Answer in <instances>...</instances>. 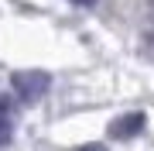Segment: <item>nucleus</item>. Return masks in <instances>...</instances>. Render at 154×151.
<instances>
[{"mask_svg":"<svg viewBox=\"0 0 154 151\" xmlns=\"http://www.w3.org/2000/svg\"><path fill=\"white\" fill-rule=\"evenodd\" d=\"M14 90L21 100H38V96L51 86V76L48 72H41V69H28V72H14Z\"/></svg>","mask_w":154,"mask_h":151,"instance_id":"1","label":"nucleus"},{"mask_svg":"<svg viewBox=\"0 0 154 151\" xmlns=\"http://www.w3.org/2000/svg\"><path fill=\"white\" fill-rule=\"evenodd\" d=\"M140 131H144V113L140 110L120 113V117L110 124V137H116V141H130V137H137Z\"/></svg>","mask_w":154,"mask_h":151,"instance_id":"2","label":"nucleus"},{"mask_svg":"<svg viewBox=\"0 0 154 151\" xmlns=\"http://www.w3.org/2000/svg\"><path fill=\"white\" fill-rule=\"evenodd\" d=\"M11 141V124H7V117H0V144H7Z\"/></svg>","mask_w":154,"mask_h":151,"instance_id":"3","label":"nucleus"},{"mask_svg":"<svg viewBox=\"0 0 154 151\" xmlns=\"http://www.w3.org/2000/svg\"><path fill=\"white\" fill-rule=\"evenodd\" d=\"M79 151H106V148H103V144H82Z\"/></svg>","mask_w":154,"mask_h":151,"instance_id":"4","label":"nucleus"},{"mask_svg":"<svg viewBox=\"0 0 154 151\" xmlns=\"http://www.w3.org/2000/svg\"><path fill=\"white\" fill-rule=\"evenodd\" d=\"M4 113H7V100H0V117H4Z\"/></svg>","mask_w":154,"mask_h":151,"instance_id":"5","label":"nucleus"},{"mask_svg":"<svg viewBox=\"0 0 154 151\" xmlns=\"http://www.w3.org/2000/svg\"><path fill=\"white\" fill-rule=\"evenodd\" d=\"M75 4H96V0H75Z\"/></svg>","mask_w":154,"mask_h":151,"instance_id":"6","label":"nucleus"}]
</instances>
